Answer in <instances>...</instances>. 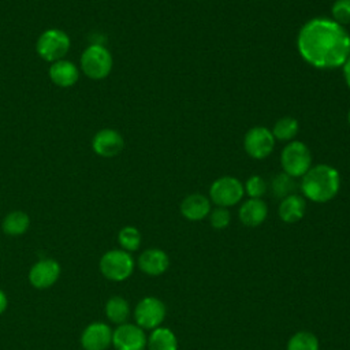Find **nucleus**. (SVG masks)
Masks as SVG:
<instances>
[{"mask_svg": "<svg viewBox=\"0 0 350 350\" xmlns=\"http://www.w3.org/2000/svg\"><path fill=\"white\" fill-rule=\"evenodd\" d=\"M280 163L284 174L291 178H299L312 167V153L304 142L290 141L282 150Z\"/></svg>", "mask_w": 350, "mask_h": 350, "instance_id": "39448f33", "label": "nucleus"}, {"mask_svg": "<svg viewBox=\"0 0 350 350\" xmlns=\"http://www.w3.org/2000/svg\"><path fill=\"white\" fill-rule=\"evenodd\" d=\"M305 208H306V204H305L304 197L293 193V194L282 198V202L279 204L278 213H279V217L284 223H295L304 217Z\"/></svg>", "mask_w": 350, "mask_h": 350, "instance_id": "a211bd4d", "label": "nucleus"}, {"mask_svg": "<svg viewBox=\"0 0 350 350\" xmlns=\"http://www.w3.org/2000/svg\"><path fill=\"white\" fill-rule=\"evenodd\" d=\"M148 347L149 350H178V340L170 328L157 327L148 338Z\"/></svg>", "mask_w": 350, "mask_h": 350, "instance_id": "6ab92c4d", "label": "nucleus"}, {"mask_svg": "<svg viewBox=\"0 0 350 350\" xmlns=\"http://www.w3.org/2000/svg\"><path fill=\"white\" fill-rule=\"evenodd\" d=\"M49 79L59 88L74 86L79 78V68L67 59H60L49 66Z\"/></svg>", "mask_w": 350, "mask_h": 350, "instance_id": "2eb2a0df", "label": "nucleus"}, {"mask_svg": "<svg viewBox=\"0 0 350 350\" xmlns=\"http://www.w3.org/2000/svg\"><path fill=\"white\" fill-rule=\"evenodd\" d=\"M124 148V139L122 134L113 129H103L97 131L92 139L93 152L104 159L118 156Z\"/></svg>", "mask_w": 350, "mask_h": 350, "instance_id": "9b49d317", "label": "nucleus"}, {"mask_svg": "<svg viewBox=\"0 0 350 350\" xmlns=\"http://www.w3.org/2000/svg\"><path fill=\"white\" fill-rule=\"evenodd\" d=\"M245 194L243 185L234 176H221L216 179L209 187L211 201L223 208L238 204Z\"/></svg>", "mask_w": 350, "mask_h": 350, "instance_id": "0eeeda50", "label": "nucleus"}, {"mask_svg": "<svg viewBox=\"0 0 350 350\" xmlns=\"http://www.w3.org/2000/svg\"><path fill=\"white\" fill-rule=\"evenodd\" d=\"M294 189H295V183H294L293 178L284 172L278 174L272 180V191L276 197L284 198V197L293 194Z\"/></svg>", "mask_w": 350, "mask_h": 350, "instance_id": "393cba45", "label": "nucleus"}, {"mask_svg": "<svg viewBox=\"0 0 350 350\" xmlns=\"http://www.w3.org/2000/svg\"><path fill=\"white\" fill-rule=\"evenodd\" d=\"M112 55L101 44H92L85 48L81 55V71L93 81L104 79L112 70Z\"/></svg>", "mask_w": 350, "mask_h": 350, "instance_id": "7ed1b4c3", "label": "nucleus"}, {"mask_svg": "<svg viewBox=\"0 0 350 350\" xmlns=\"http://www.w3.org/2000/svg\"><path fill=\"white\" fill-rule=\"evenodd\" d=\"M298 130H299V126L297 119L291 116H284L275 123L272 135L275 137V139H279V141H291L298 134Z\"/></svg>", "mask_w": 350, "mask_h": 350, "instance_id": "4be33fe9", "label": "nucleus"}, {"mask_svg": "<svg viewBox=\"0 0 350 350\" xmlns=\"http://www.w3.org/2000/svg\"><path fill=\"white\" fill-rule=\"evenodd\" d=\"M112 345L116 350H144L148 338L137 324L124 323L112 331Z\"/></svg>", "mask_w": 350, "mask_h": 350, "instance_id": "9d476101", "label": "nucleus"}, {"mask_svg": "<svg viewBox=\"0 0 350 350\" xmlns=\"http://www.w3.org/2000/svg\"><path fill=\"white\" fill-rule=\"evenodd\" d=\"M340 187V176L336 168L328 164H317L302 176L301 190L313 202H327L332 200Z\"/></svg>", "mask_w": 350, "mask_h": 350, "instance_id": "f03ea898", "label": "nucleus"}, {"mask_svg": "<svg viewBox=\"0 0 350 350\" xmlns=\"http://www.w3.org/2000/svg\"><path fill=\"white\" fill-rule=\"evenodd\" d=\"M180 213L191 221H198L211 213V200L202 194H190L180 202Z\"/></svg>", "mask_w": 350, "mask_h": 350, "instance_id": "dca6fc26", "label": "nucleus"}, {"mask_svg": "<svg viewBox=\"0 0 350 350\" xmlns=\"http://www.w3.org/2000/svg\"><path fill=\"white\" fill-rule=\"evenodd\" d=\"M139 269L149 276L163 275L170 267V257L161 249H146L138 257Z\"/></svg>", "mask_w": 350, "mask_h": 350, "instance_id": "4468645a", "label": "nucleus"}, {"mask_svg": "<svg viewBox=\"0 0 350 350\" xmlns=\"http://www.w3.org/2000/svg\"><path fill=\"white\" fill-rule=\"evenodd\" d=\"M230 220H231V215L227 208L217 206L213 211H211V213H209L211 226L216 230H221V228L227 227L230 224Z\"/></svg>", "mask_w": 350, "mask_h": 350, "instance_id": "cd10ccee", "label": "nucleus"}, {"mask_svg": "<svg viewBox=\"0 0 350 350\" xmlns=\"http://www.w3.org/2000/svg\"><path fill=\"white\" fill-rule=\"evenodd\" d=\"M342 67H343V77H345V79H346V83H347L349 88H350V56L347 57L346 63H345Z\"/></svg>", "mask_w": 350, "mask_h": 350, "instance_id": "c85d7f7f", "label": "nucleus"}, {"mask_svg": "<svg viewBox=\"0 0 350 350\" xmlns=\"http://www.w3.org/2000/svg\"><path fill=\"white\" fill-rule=\"evenodd\" d=\"M165 313L167 309L163 301L156 297H145L137 304L134 319L142 329H154L164 321Z\"/></svg>", "mask_w": 350, "mask_h": 350, "instance_id": "6e6552de", "label": "nucleus"}, {"mask_svg": "<svg viewBox=\"0 0 350 350\" xmlns=\"http://www.w3.org/2000/svg\"><path fill=\"white\" fill-rule=\"evenodd\" d=\"M347 122H349V126H350V111H349V113H347Z\"/></svg>", "mask_w": 350, "mask_h": 350, "instance_id": "7c9ffc66", "label": "nucleus"}, {"mask_svg": "<svg viewBox=\"0 0 350 350\" xmlns=\"http://www.w3.org/2000/svg\"><path fill=\"white\" fill-rule=\"evenodd\" d=\"M243 189L250 198H261L267 191V183L260 175H253L246 180Z\"/></svg>", "mask_w": 350, "mask_h": 350, "instance_id": "bb28decb", "label": "nucleus"}, {"mask_svg": "<svg viewBox=\"0 0 350 350\" xmlns=\"http://www.w3.org/2000/svg\"><path fill=\"white\" fill-rule=\"evenodd\" d=\"M133 256L123 249H113L103 254L100 258L101 273L113 282L126 280L134 271Z\"/></svg>", "mask_w": 350, "mask_h": 350, "instance_id": "423d86ee", "label": "nucleus"}, {"mask_svg": "<svg viewBox=\"0 0 350 350\" xmlns=\"http://www.w3.org/2000/svg\"><path fill=\"white\" fill-rule=\"evenodd\" d=\"M105 316L115 324H124L130 316L129 302L120 295L111 297L105 304Z\"/></svg>", "mask_w": 350, "mask_h": 350, "instance_id": "412c9836", "label": "nucleus"}, {"mask_svg": "<svg viewBox=\"0 0 350 350\" xmlns=\"http://www.w3.org/2000/svg\"><path fill=\"white\" fill-rule=\"evenodd\" d=\"M287 350H319V339L312 332L299 331L288 339Z\"/></svg>", "mask_w": 350, "mask_h": 350, "instance_id": "5701e85b", "label": "nucleus"}, {"mask_svg": "<svg viewBox=\"0 0 350 350\" xmlns=\"http://www.w3.org/2000/svg\"><path fill=\"white\" fill-rule=\"evenodd\" d=\"M81 345L85 350H107L112 345V329L105 323H92L83 329Z\"/></svg>", "mask_w": 350, "mask_h": 350, "instance_id": "ddd939ff", "label": "nucleus"}, {"mask_svg": "<svg viewBox=\"0 0 350 350\" xmlns=\"http://www.w3.org/2000/svg\"><path fill=\"white\" fill-rule=\"evenodd\" d=\"M60 265L53 258H42L37 261L29 271V282L36 288H49L60 276Z\"/></svg>", "mask_w": 350, "mask_h": 350, "instance_id": "f8f14e48", "label": "nucleus"}, {"mask_svg": "<svg viewBox=\"0 0 350 350\" xmlns=\"http://www.w3.org/2000/svg\"><path fill=\"white\" fill-rule=\"evenodd\" d=\"M71 41L68 34L57 27H49L44 30L36 42V51L38 56L49 63L64 59L70 51Z\"/></svg>", "mask_w": 350, "mask_h": 350, "instance_id": "20e7f679", "label": "nucleus"}, {"mask_svg": "<svg viewBox=\"0 0 350 350\" xmlns=\"http://www.w3.org/2000/svg\"><path fill=\"white\" fill-rule=\"evenodd\" d=\"M332 21L339 25H350V0H336L331 7Z\"/></svg>", "mask_w": 350, "mask_h": 350, "instance_id": "a878e982", "label": "nucleus"}, {"mask_svg": "<svg viewBox=\"0 0 350 350\" xmlns=\"http://www.w3.org/2000/svg\"><path fill=\"white\" fill-rule=\"evenodd\" d=\"M275 146V137L272 131L264 126H254L245 134L243 148L246 153L257 160L269 156Z\"/></svg>", "mask_w": 350, "mask_h": 350, "instance_id": "1a4fd4ad", "label": "nucleus"}, {"mask_svg": "<svg viewBox=\"0 0 350 350\" xmlns=\"http://www.w3.org/2000/svg\"><path fill=\"white\" fill-rule=\"evenodd\" d=\"M297 48L310 66L323 70L338 68L350 56V36L332 19L313 18L301 27Z\"/></svg>", "mask_w": 350, "mask_h": 350, "instance_id": "f257e3e1", "label": "nucleus"}, {"mask_svg": "<svg viewBox=\"0 0 350 350\" xmlns=\"http://www.w3.org/2000/svg\"><path fill=\"white\" fill-rule=\"evenodd\" d=\"M268 215L267 204L261 198H249L239 208V220L247 227L260 226Z\"/></svg>", "mask_w": 350, "mask_h": 350, "instance_id": "f3484780", "label": "nucleus"}, {"mask_svg": "<svg viewBox=\"0 0 350 350\" xmlns=\"http://www.w3.org/2000/svg\"><path fill=\"white\" fill-rule=\"evenodd\" d=\"M118 242L126 252H135L141 245V234L133 226L123 227L118 234Z\"/></svg>", "mask_w": 350, "mask_h": 350, "instance_id": "b1692460", "label": "nucleus"}, {"mask_svg": "<svg viewBox=\"0 0 350 350\" xmlns=\"http://www.w3.org/2000/svg\"><path fill=\"white\" fill-rule=\"evenodd\" d=\"M7 305H8V299H7V295L3 290H0V314L7 309Z\"/></svg>", "mask_w": 350, "mask_h": 350, "instance_id": "c756f323", "label": "nucleus"}, {"mask_svg": "<svg viewBox=\"0 0 350 350\" xmlns=\"http://www.w3.org/2000/svg\"><path fill=\"white\" fill-rule=\"evenodd\" d=\"M29 226H30V217L26 212H22V211L10 212L3 219V223H1V228L4 234L11 237H18L25 234Z\"/></svg>", "mask_w": 350, "mask_h": 350, "instance_id": "aec40b11", "label": "nucleus"}]
</instances>
